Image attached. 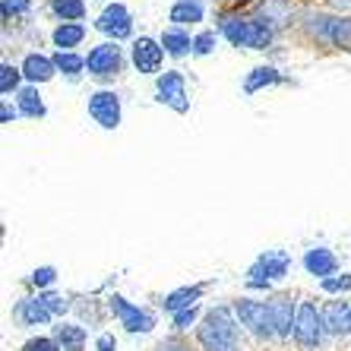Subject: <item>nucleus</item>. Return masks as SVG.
Returning a JSON list of instances; mask_svg holds the SVG:
<instances>
[{"mask_svg": "<svg viewBox=\"0 0 351 351\" xmlns=\"http://www.w3.org/2000/svg\"><path fill=\"white\" fill-rule=\"evenodd\" d=\"M45 13L54 23H86L89 3L86 0H45Z\"/></svg>", "mask_w": 351, "mask_h": 351, "instance_id": "nucleus-26", "label": "nucleus"}, {"mask_svg": "<svg viewBox=\"0 0 351 351\" xmlns=\"http://www.w3.org/2000/svg\"><path fill=\"white\" fill-rule=\"evenodd\" d=\"M13 101H16L19 111H23V117H29V121H45V117H48V105H45L38 86H29V82H25L23 89L16 92Z\"/></svg>", "mask_w": 351, "mask_h": 351, "instance_id": "nucleus-28", "label": "nucleus"}, {"mask_svg": "<svg viewBox=\"0 0 351 351\" xmlns=\"http://www.w3.org/2000/svg\"><path fill=\"white\" fill-rule=\"evenodd\" d=\"M130 64L127 51L121 48V41H95L89 51H86V76L98 86H111L117 76L123 73V66Z\"/></svg>", "mask_w": 351, "mask_h": 351, "instance_id": "nucleus-4", "label": "nucleus"}, {"mask_svg": "<svg viewBox=\"0 0 351 351\" xmlns=\"http://www.w3.org/2000/svg\"><path fill=\"white\" fill-rule=\"evenodd\" d=\"M209 13V0H174L168 7V23L180 25V29H193V25L206 23Z\"/></svg>", "mask_w": 351, "mask_h": 351, "instance_id": "nucleus-21", "label": "nucleus"}, {"mask_svg": "<svg viewBox=\"0 0 351 351\" xmlns=\"http://www.w3.org/2000/svg\"><path fill=\"white\" fill-rule=\"evenodd\" d=\"M19 351H60V345L54 335H32V339H25Z\"/></svg>", "mask_w": 351, "mask_h": 351, "instance_id": "nucleus-36", "label": "nucleus"}, {"mask_svg": "<svg viewBox=\"0 0 351 351\" xmlns=\"http://www.w3.org/2000/svg\"><path fill=\"white\" fill-rule=\"evenodd\" d=\"M156 351H196V348L190 342H184V339L174 332V335H168V339H162V342L156 345Z\"/></svg>", "mask_w": 351, "mask_h": 351, "instance_id": "nucleus-37", "label": "nucleus"}, {"mask_svg": "<svg viewBox=\"0 0 351 351\" xmlns=\"http://www.w3.org/2000/svg\"><path fill=\"white\" fill-rule=\"evenodd\" d=\"M291 266H294L291 254H288V250H282V247L263 250V254L256 256L250 266H247L244 288H247V291H266V294H272V285H276V282H282V278H288Z\"/></svg>", "mask_w": 351, "mask_h": 351, "instance_id": "nucleus-3", "label": "nucleus"}, {"mask_svg": "<svg viewBox=\"0 0 351 351\" xmlns=\"http://www.w3.org/2000/svg\"><path fill=\"white\" fill-rule=\"evenodd\" d=\"M105 307H108V313L121 323L123 332H130V335H146V332H152V329L158 326L156 313L149 311V307H139V304L127 301V298L117 294V291H111L105 298Z\"/></svg>", "mask_w": 351, "mask_h": 351, "instance_id": "nucleus-7", "label": "nucleus"}, {"mask_svg": "<svg viewBox=\"0 0 351 351\" xmlns=\"http://www.w3.org/2000/svg\"><path fill=\"white\" fill-rule=\"evenodd\" d=\"M86 114H89L92 123H98L101 130H117L123 121L121 92L111 89V86H98V89L89 92V98H86Z\"/></svg>", "mask_w": 351, "mask_h": 351, "instance_id": "nucleus-9", "label": "nucleus"}, {"mask_svg": "<svg viewBox=\"0 0 351 351\" xmlns=\"http://www.w3.org/2000/svg\"><path fill=\"white\" fill-rule=\"evenodd\" d=\"M35 3L32 0H0V23L3 32H10V25H23L32 19Z\"/></svg>", "mask_w": 351, "mask_h": 351, "instance_id": "nucleus-29", "label": "nucleus"}, {"mask_svg": "<svg viewBox=\"0 0 351 351\" xmlns=\"http://www.w3.org/2000/svg\"><path fill=\"white\" fill-rule=\"evenodd\" d=\"M247 10H215V32L221 35V41H228L231 48H244L247 38Z\"/></svg>", "mask_w": 351, "mask_h": 351, "instance_id": "nucleus-16", "label": "nucleus"}, {"mask_svg": "<svg viewBox=\"0 0 351 351\" xmlns=\"http://www.w3.org/2000/svg\"><path fill=\"white\" fill-rule=\"evenodd\" d=\"M250 13H254V16H260V19H266V23H269L272 29L282 35V32H291V29H294L301 7H298L294 0H256L254 7H250Z\"/></svg>", "mask_w": 351, "mask_h": 351, "instance_id": "nucleus-13", "label": "nucleus"}, {"mask_svg": "<svg viewBox=\"0 0 351 351\" xmlns=\"http://www.w3.org/2000/svg\"><path fill=\"white\" fill-rule=\"evenodd\" d=\"M266 307H269L276 342L294 339V323H298V301H294V294L291 291H272L269 298H266Z\"/></svg>", "mask_w": 351, "mask_h": 351, "instance_id": "nucleus-12", "label": "nucleus"}, {"mask_svg": "<svg viewBox=\"0 0 351 351\" xmlns=\"http://www.w3.org/2000/svg\"><path fill=\"white\" fill-rule=\"evenodd\" d=\"M319 291L329 294V298H345L351 294V272H339V276H329L319 282Z\"/></svg>", "mask_w": 351, "mask_h": 351, "instance_id": "nucleus-35", "label": "nucleus"}, {"mask_svg": "<svg viewBox=\"0 0 351 351\" xmlns=\"http://www.w3.org/2000/svg\"><path fill=\"white\" fill-rule=\"evenodd\" d=\"M23 117V111H19V105L13 101V98H3L0 101V123H13Z\"/></svg>", "mask_w": 351, "mask_h": 351, "instance_id": "nucleus-38", "label": "nucleus"}, {"mask_svg": "<svg viewBox=\"0 0 351 351\" xmlns=\"http://www.w3.org/2000/svg\"><path fill=\"white\" fill-rule=\"evenodd\" d=\"M323 7L339 10V13H351V0H323Z\"/></svg>", "mask_w": 351, "mask_h": 351, "instance_id": "nucleus-41", "label": "nucleus"}, {"mask_svg": "<svg viewBox=\"0 0 351 351\" xmlns=\"http://www.w3.org/2000/svg\"><path fill=\"white\" fill-rule=\"evenodd\" d=\"M54 51H76L82 48V41L89 38V25L86 23H54V29L48 32Z\"/></svg>", "mask_w": 351, "mask_h": 351, "instance_id": "nucleus-22", "label": "nucleus"}, {"mask_svg": "<svg viewBox=\"0 0 351 351\" xmlns=\"http://www.w3.org/2000/svg\"><path fill=\"white\" fill-rule=\"evenodd\" d=\"M294 38L323 54H351V13L329 7H301L294 23Z\"/></svg>", "mask_w": 351, "mask_h": 351, "instance_id": "nucleus-1", "label": "nucleus"}, {"mask_svg": "<svg viewBox=\"0 0 351 351\" xmlns=\"http://www.w3.org/2000/svg\"><path fill=\"white\" fill-rule=\"evenodd\" d=\"M250 13V10H247ZM276 41H278V32L272 29L266 19L254 16L250 13V19H247V38H244V51H269L276 48Z\"/></svg>", "mask_w": 351, "mask_h": 351, "instance_id": "nucleus-24", "label": "nucleus"}, {"mask_svg": "<svg viewBox=\"0 0 351 351\" xmlns=\"http://www.w3.org/2000/svg\"><path fill=\"white\" fill-rule=\"evenodd\" d=\"M231 307H234V317H237V323H241L244 332H250L256 342H276L266 301H256V298H247L244 294V298H234Z\"/></svg>", "mask_w": 351, "mask_h": 351, "instance_id": "nucleus-8", "label": "nucleus"}, {"mask_svg": "<svg viewBox=\"0 0 351 351\" xmlns=\"http://www.w3.org/2000/svg\"><path fill=\"white\" fill-rule=\"evenodd\" d=\"M41 298V304H45V307H48L51 313H54V319H64L66 313L73 311V301H70V298H66V294H60V291H54V288H51V291H35Z\"/></svg>", "mask_w": 351, "mask_h": 351, "instance_id": "nucleus-32", "label": "nucleus"}, {"mask_svg": "<svg viewBox=\"0 0 351 351\" xmlns=\"http://www.w3.org/2000/svg\"><path fill=\"white\" fill-rule=\"evenodd\" d=\"M54 282H58V269L54 266H38V269H32L29 278H25V285L35 288V291H51Z\"/></svg>", "mask_w": 351, "mask_h": 351, "instance_id": "nucleus-34", "label": "nucleus"}, {"mask_svg": "<svg viewBox=\"0 0 351 351\" xmlns=\"http://www.w3.org/2000/svg\"><path fill=\"white\" fill-rule=\"evenodd\" d=\"M193 332L199 351H241V323H237L231 304L206 307L203 319Z\"/></svg>", "mask_w": 351, "mask_h": 351, "instance_id": "nucleus-2", "label": "nucleus"}, {"mask_svg": "<svg viewBox=\"0 0 351 351\" xmlns=\"http://www.w3.org/2000/svg\"><path fill=\"white\" fill-rule=\"evenodd\" d=\"M10 317H13V323H16L19 329H38V326H48L51 319H54V313L41 304L38 294H23V298L13 304Z\"/></svg>", "mask_w": 351, "mask_h": 351, "instance_id": "nucleus-14", "label": "nucleus"}, {"mask_svg": "<svg viewBox=\"0 0 351 351\" xmlns=\"http://www.w3.org/2000/svg\"><path fill=\"white\" fill-rule=\"evenodd\" d=\"M203 304H196V307H187V311H178V313H171V332H187L190 326H199V319H203Z\"/></svg>", "mask_w": 351, "mask_h": 351, "instance_id": "nucleus-33", "label": "nucleus"}, {"mask_svg": "<svg viewBox=\"0 0 351 351\" xmlns=\"http://www.w3.org/2000/svg\"><path fill=\"white\" fill-rule=\"evenodd\" d=\"M105 3H108V0H105Z\"/></svg>", "mask_w": 351, "mask_h": 351, "instance_id": "nucleus-42", "label": "nucleus"}, {"mask_svg": "<svg viewBox=\"0 0 351 351\" xmlns=\"http://www.w3.org/2000/svg\"><path fill=\"white\" fill-rule=\"evenodd\" d=\"M25 86V76L19 70V64L0 60V95L3 98H16V92Z\"/></svg>", "mask_w": 351, "mask_h": 351, "instance_id": "nucleus-30", "label": "nucleus"}, {"mask_svg": "<svg viewBox=\"0 0 351 351\" xmlns=\"http://www.w3.org/2000/svg\"><path fill=\"white\" fill-rule=\"evenodd\" d=\"M19 70H23V76H25L29 86H45V82L58 80L54 58L45 54V51H25V58L19 60Z\"/></svg>", "mask_w": 351, "mask_h": 351, "instance_id": "nucleus-20", "label": "nucleus"}, {"mask_svg": "<svg viewBox=\"0 0 351 351\" xmlns=\"http://www.w3.org/2000/svg\"><path fill=\"white\" fill-rule=\"evenodd\" d=\"M92 29H95L101 38L108 41H133L136 38V19H133L130 7L123 3V0H108L105 7L98 10L95 23H92Z\"/></svg>", "mask_w": 351, "mask_h": 351, "instance_id": "nucleus-5", "label": "nucleus"}, {"mask_svg": "<svg viewBox=\"0 0 351 351\" xmlns=\"http://www.w3.org/2000/svg\"><path fill=\"white\" fill-rule=\"evenodd\" d=\"M276 86H298L288 73H282L276 64H256L250 73L244 76V95L254 98L266 89H276Z\"/></svg>", "mask_w": 351, "mask_h": 351, "instance_id": "nucleus-15", "label": "nucleus"}, {"mask_svg": "<svg viewBox=\"0 0 351 351\" xmlns=\"http://www.w3.org/2000/svg\"><path fill=\"white\" fill-rule=\"evenodd\" d=\"M326 339V326H323V307L317 298H301L298 301V323H294V345L301 351H319Z\"/></svg>", "mask_w": 351, "mask_h": 351, "instance_id": "nucleus-6", "label": "nucleus"}, {"mask_svg": "<svg viewBox=\"0 0 351 351\" xmlns=\"http://www.w3.org/2000/svg\"><path fill=\"white\" fill-rule=\"evenodd\" d=\"M219 41H221V35L215 32V29H199V32H193V54H190V58H209V54H215Z\"/></svg>", "mask_w": 351, "mask_h": 351, "instance_id": "nucleus-31", "label": "nucleus"}, {"mask_svg": "<svg viewBox=\"0 0 351 351\" xmlns=\"http://www.w3.org/2000/svg\"><path fill=\"white\" fill-rule=\"evenodd\" d=\"M301 266H304L307 276H313L317 282H323V278H329V276H339V266H342V263H339V256H335L329 247L313 244V247L304 250Z\"/></svg>", "mask_w": 351, "mask_h": 351, "instance_id": "nucleus-18", "label": "nucleus"}, {"mask_svg": "<svg viewBox=\"0 0 351 351\" xmlns=\"http://www.w3.org/2000/svg\"><path fill=\"white\" fill-rule=\"evenodd\" d=\"M156 101L165 108H171L174 114H190V89H187V76L184 70L171 66L162 76H156Z\"/></svg>", "mask_w": 351, "mask_h": 351, "instance_id": "nucleus-11", "label": "nucleus"}, {"mask_svg": "<svg viewBox=\"0 0 351 351\" xmlns=\"http://www.w3.org/2000/svg\"><path fill=\"white\" fill-rule=\"evenodd\" d=\"M127 58H130V66L133 73L139 76H162L165 73V48L162 41L156 38V35H136V38L130 41V48H127Z\"/></svg>", "mask_w": 351, "mask_h": 351, "instance_id": "nucleus-10", "label": "nucleus"}, {"mask_svg": "<svg viewBox=\"0 0 351 351\" xmlns=\"http://www.w3.org/2000/svg\"><path fill=\"white\" fill-rule=\"evenodd\" d=\"M51 335L58 339L60 351H86V345H89V329L82 323H70V319H60L58 326L51 329Z\"/></svg>", "mask_w": 351, "mask_h": 351, "instance_id": "nucleus-27", "label": "nucleus"}, {"mask_svg": "<svg viewBox=\"0 0 351 351\" xmlns=\"http://www.w3.org/2000/svg\"><path fill=\"white\" fill-rule=\"evenodd\" d=\"M51 58L58 66V76H64L70 86H80L82 80H89L86 76V54H80V51H51Z\"/></svg>", "mask_w": 351, "mask_h": 351, "instance_id": "nucleus-25", "label": "nucleus"}, {"mask_svg": "<svg viewBox=\"0 0 351 351\" xmlns=\"http://www.w3.org/2000/svg\"><path fill=\"white\" fill-rule=\"evenodd\" d=\"M323 326L329 339H348L351 335V298H332L323 304Z\"/></svg>", "mask_w": 351, "mask_h": 351, "instance_id": "nucleus-17", "label": "nucleus"}, {"mask_svg": "<svg viewBox=\"0 0 351 351\" xmlns=\"http://www.w3.org/2000/svg\"><path fill=\"white\" fill-rule=\"evenodd\" d=\"M158 41H162L165 54H168L171 60H184V58H190V54H193V32H190V29L168 25V29H162Z\"/></svg>", "mask_w": 351, "mask_h": 351, "instance_id": "nucleus-23", "label": "nucleus"}, {"mask_svg": "<svg viewBox=\"0 0 351 351\" xmlns=\"http://www.w3.org/2000/svg\"><path fill=\"white\" fill-rule=\"evenodd\" d=\"M213 288V278L209 282H193V285H180V288H171V291L165 294L162 301H158V307H162L168 317L178 311H187V307H196V304L203 301V294Z\"/></svg>", "mask_w": 351, "mask_h": 351, "instance_id": "nucleus-19", "label": "nucleus"}, {"mask_svg": "<svg viewBox=\"0 0 351 351\" xmlns=\"http://www.w3.org/2000/svg\"><path fill=\"white\" fill-rule=\"evenodd\" d=\"M92 351H117V335L114 332H98Z\"/></svg>", "mask_w": 351, "mask_h": 351, "instance_id": "nucleus-39", "label": "nucleus"}, {"mask_svg": "<svg viewBox=\"0 0 351 351\" xmlns=\"http://www.w3.org/2000/svg\"><path fill=\"white\" fill-rule=\"evenodd\" d=\"M209 3H215L219 10H250L256 0H209Z\"/></svg>", "mask_w": 351, "mask_h": 351, "instance_id": "nucleus-40", "label": "nucleus"}]
</instances>
